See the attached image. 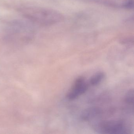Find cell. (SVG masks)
Segmentation results:
<instances>
[{
	"label": "cell",
	"mask_w": 134,
	"mask_h": 134,
	"mask_svg": "<svg viewBox=\"0 0 134 134\" xmlns=\"http://www.w3.org/2000/svg\"><path fill=\"white\" fill-rule=\"evenodd\" d=\"M18 12L26 19L41 25H48L55 22V13L51 10L36 7L19 8Z\"/></svg>",
	"instance_id": "6da1fadb"
},
{
	"label": "cell",
	"mask_w": 134,
	"mask_h": 134,
	"mask_svg": "<svg viewBox=\"0 0 134 134\" xmlns=\"http://www.w3.org/2000/svg\"><path fill=\"white\" fill-rule=\"evenodd\" d=\"M97 130L100 133L110 134H128V129L120 121L110 120L102 121L97 125Z\"/></svg>",
	"instance_id": "7a4b0ae2"
},
{
	"label": "cell",
	"mask_w": 134,
	"mask_h": 134,
	"mask_svg": "<svg viewBox=\"0 0 134 134\" xmlns=\"http://www.w3.org/2000/svg\"><path fill=\"white\" fill-rule=\"evenodd\" d=\"M88 86L83 77L80 76L77 77L66 94V98L70 100L76 99L87 91Z\"/></svg>",
	"instance_id": "3957f363"
},
{
	"label": "cell",
	"mask_w": 134,
	"mask_h": 134,
	"mask_svg": "<svg viewBox=\"0 0 134 134\" xmlns=\"http://www.w3.org/2000/svg\"><path fill=\"white\" fill-rule=\"evenodd\" d=\"M102 113V110L97 107H91L85 109L81 114V120L88 121L99 116Z\"/></svg>",
	"instance_id": "277c9868"
},
{
	"label": "cell",
	"mask_w": 134,
	"mask_h": 134,
	"mask_svg": "<svg viewBox=\"0 0 134 134\" xmlns=\"http://www.w3.org/2000/svg\"><path fill=\"white\" fill-rule=\"evenodd\" d=\"M105 77V74L103 72H98L92 76L89 80V83L92 86L98 85Z\"/></svg>",
	"instance_id": "5b68a950"
},
{
	"label": "cell",
	"mask_w": 134,
	"mask_h": 134,
	"mask_svg": "<svg viewBox=\"0 0 134 134\" xmlns=\"http://www.w3.org/2000/svg\"><path fill=\"white\" fill-rule=\"evenodd\" d=\"M125 101L126 103L129 105H133L134 102V90L133 89L129 90L126 93L125 96Z\"/></svg>",
	"instance_id": "8992f818"
},
{
	"label": "cell",
	"mask_w": 134,
	"mask_h": 134,
	"mask_svg": "<svg viewBox=\"0 0 134 134\" xmlns=\"http://www.w3.org/2000/svg\"><path fill=\"white\" fill-rule=\"evenodd\" d=\"M126 7L128 8H131L133 7V2L131 1H130L128 2L126 4Z\"/></svg>",
	"instance_id": "52a82bcc"
}]
</instances>
